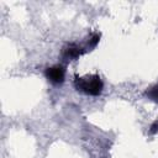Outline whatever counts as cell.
<instances>
[{
  "instance_id": "obj_1",
  "label": "cell",
  "mask_w": 158,
  "mask_h": 158,
  "mask_svg": "<svg viewBox=\"0 0 158 158\" xmlns=\"http://www.w3.org/2000/svg\"><path fill=\"white\" fill-rule=\"evenodd\" d=\"M74 86L78 91H81L86 95L98 96L102 93L104 83L98 74L85 77V78H80V77L75 75L74 77Z\"/></svg>"
},
{
  "instance_id": "obj_2",
  "label": "cell",
  "mask_w": 158,
  "mask_h": 158,
  "mask_svg": "<svg viewBox=\"0 0 158 158\" xmlns=\"http://www.w3.org/2000/svg\"><path fill=\"white\" fill-rule=\"evenodd\" d=\"M46 78L53 84H62L65 78V69L63 65H53L46 69Z\"/></svg>"
},
{
  "instance_id": "obj_3",
  "label": "cell",
  "mask_w": 158,
  "mask_h": 158,
  "mask_svg": "<svg viewBox=\"0 0 158 158\" xmlns=\"http://www.w3.org/2000/svg\"><path fill=\"white\" fill-rule=\"evenodd\" d=\"M88 49L81 47V46H78L75 43H69L67 47L63 48V53H62V57L65 59V60H73V59H78L80 56H83Z\"/></svg>"
},
{
  "instance_id": "obj_4",
  "label": "cell",
  "mask_w": 158,
  "mask_h": 158,
  "mask_svg": "<svg viewBox=\"0 0 158 158\" xmlns=\"http://www.w3.org/2000/svg\"><path fill=\"white\" fill-rule=\"evenodd\" d=\"M146 96L154 102H158V84L151 86L148 90H146Z\"/></svg>"
},
{
  "instance_id": "obj_5",
  "label": "cell",
  "mask_w": 158,
  "mask_h": 158,
  "mask_svg": "<svg viewBox=\"0 0 158 158\" xmlns=\"http://www.w3.org/2000/svg\"><path fill=\"white\" fill-rule=\"evenodd\" d=\"M99 41H100V33H94V35L90 37L89 42H88V48H89V51H90L91 48L96 47V44L99 43Z\"/></svg>"
},
{
  "instance_id": "obj_6",
  "label": "cell",
  "mask_w": 158,
  "mask_h": 158,
  "mask_svg": "<svg viewBox=\"0 0 158 158\" xmlns=\"http://www.w3.org/2000/svg\"><path fill=\"white\" fill-rule=\"evenodd\" d=\"M149 133H151V135L158 133V120H156V121L149 126Z\"/></svg>"
}]
</instances>
